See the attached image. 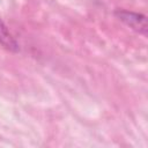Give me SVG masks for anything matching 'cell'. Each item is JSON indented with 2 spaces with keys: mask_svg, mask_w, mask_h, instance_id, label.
Returning a JSON list of instances; mask_svg holds the SVG:
<instances>
[{
  "mask_svg": "<svg viewBox=\"0 0 148 148\" xmlns=\"http://www.w3.org/2000/svg\"><path fill=\"white\" fill-rule=\"evenodd\" d=\"M114 15L119 21H121L132 30L136 31L143 37L147 36V17L143 14L127 9H117L114 12Z\"/></svg>",
  "mask_w": 148,
  "mask_h": 148,
  "instance_id": "1",
  "label": "cell"
},
{
  "mask_svg": "<svg viewBox=\"0 0 148 148\" xmlns=\"http://www.w3.org/2000/svg\"><path fill=\"white\" fill-rule=\"evenodd\" d=\"M0 45L12 52H17L20 50L18 43L16 42V39L14 38V36L5 24V22L1 20V17H0Z\"/></svg>",
  "mask_w": 148,
  "mask_h": 148,
  "instance_id": "2",
  "label": "cell"
}]
</instances>
